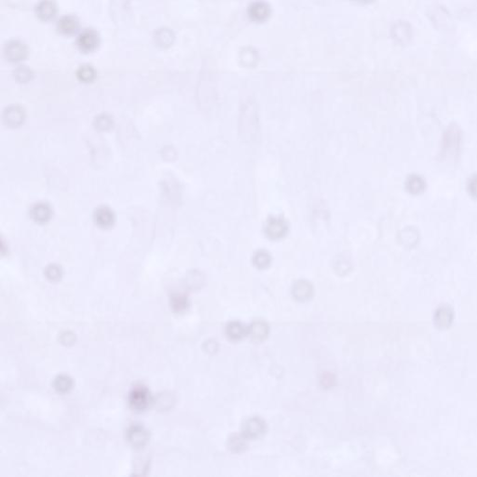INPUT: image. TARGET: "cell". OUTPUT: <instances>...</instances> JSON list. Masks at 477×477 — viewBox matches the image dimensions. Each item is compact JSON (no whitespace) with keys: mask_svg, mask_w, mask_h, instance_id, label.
<instances>
[{"mask_svg":"<svg viewBox=\"0 0 477 477\" xmlns=\"http://www.w3.org/2000/svg\"><path fill=\"white\" fill-rule=\"evenodd\" d=\"M248 15L255 23H264L271 15V7L263 0L253 1L248 8Z\"/></svg>","mask_w":477,"mask_h":477,"instance_id":"4","label":"cell"},{"mask_svg":"<svg viewBox=\"0 0 477 477\" xmlns=\"http://www.w3.org/2000/svg\"><path fill=\"white\" fill-rule=\"evenodd\" d=\"M79 27L78 18L72 15H67L62 17L58 23L59 31L65 35H72L77 32Z\"/></svg>","mask_w":477,"mask_h":477,"instance_id":"10","label":"cell"},{"mask_svg":"<svg viewBox=\"0 0 477 477\" xmlns=\"http://www.w3.org/2000/svg\"><path fill=\"white\" fill-rule=\"evenodd\" d=\"M4 54L10 62H20L27 55V48L21 41L13 40L7 44Z\"/></svg>","mask_w":477,"mask_h":477,"instance_id":"6","label":"cell"},{"mask_svg":"<svg viewBox=\"0 0 477 477\" xmlns=\"http://www.w3.org/2000/svg\"><path fill=\"white\" fill-rule=\"evenodd\" d=\"M253 264L259 269H265L269 267L271 262V257L266 250H259L255 253L253 259Z\"/></svg>","mask_w":477,"mask_h":477,"instance_id":"16","label":"cell"},{"mask_svg":"<svg viewBox=\"0 0 477 477\" xmlns=\"http://www.w3.org/2000/svg\"><path fill=\"white\" fill-rule=\"evenodd\" d=\"M461 145V130L457 124L449 125L446 130L442 143V155L444 157H455L460 153Z\"/></svg>","mask_w":477,"mask_h":477,"instance_id":"1","label":"cell"},{"mask_svg":"<svg viewBox=\"0 0 477 477\" xmlns=\"http://www.w3.org/2000/svg\"><path fill=\"white\" fill-rule=\"evenodd\" d=\"M427 14L433 26L439 31H451L454 29L452 18L444 7L439 4L432 5L429 8Z\"/></svg>","mask_w":477,"mask_h":477,"instance_id":"2","label":"cell"},{"mask_svg":"<svg viewBox=\"0 0 477 477\" xmlns=\"http://www.w3.org/2000/svg\"><path fill=\"white\" fill-rule=\"evenodd\" d=\"M468 190L471 193V196L477 198V174L471 175L467 184Z\"/></svg>","mask_w":477,"mask_h":477,"instance_id":"22","label":"cell"},{"mask_svg":"<svg viewBox=\"0 0 477 477\" xmlns=\"http://www.w3.org/2000/svg\"><path fill=\"white\" fill-rule=\"evenodd\" d=\"M355 1L360 2V3H371V2L374 1V0H355Z\"/></svg>","mask_w":477,"mask_h":477,"instance_id":"23","label":"cell"},{"mask_svg":"<svg viewBox=\"0 0 477 477\" xmlns=\"http://www.w3.org/2000/svg\"><path fill=\"white\" fill-rule=\"evenodd\" d=\"M402 237H403V241H404V243L405 244H408V245H412V244H415L416 242H417V239H418V233L414 229L412 228H407L403 231V234H402Z\"/></svg>","mask_w":477,"mask_h":477,"instance_id":"19","label":"cell"},{"mask_svg":"<svg viewBox=\"0 0 477 477\" xmlns=\"http://www.w3.org/2000/svg\"><path fill=\"white\" fill-rule=\"evenodd\" d=\"M391 36L396 44L408 45L413 38V29L408 22L398 21L393 23L391 28Z\"/></svg>","mask_w":477,"mask_h":477,"instance_id":"3","label":"cell"},{"mask_svg":"<svg viewBox=\"0 0 477 477\" xmlns=\"http://www.w3.org/2000/svg\"><path fill=\"white\" fill-rule=\"evenodd\" d=\"M155 40L157 46L162 48H168L174 42V35L170 29H160L156 33Z\"/></svg>","mask_w":477,"mask_h":477,"instance_id":"14","label":"cell"},{"mask_svg":"<svg viewBox=\"0 0 477 477\" xmlns=\"http://www.w3.org/2000/svg\"><path fill=\"white\" fill-rule=\"evenodd\" d=\"M96 71L90 66H82L80 67L78 71V77L83 81H90L94 78Z\"/></svg>","mask_w":477,"mask_h":477,"instance_id":"18","label":"cell"},{"mask_svg":"<svg viewBox=\"0 0 477 477\" xmlns=\"http://www.w3.org/2000/svg\"><path fill=\"white\" fill-rule=\"evenodd\" d=\"M312 287L307 281H298L295 283L293 287V294L294 297L298 300H306L311 297L312 294Z\"/></svg>","mask_w":477,"mask_h":477,"instance_id":"11","label":"cell"},{"mask_svg":"<svg viewBox=\"0 0 477 477\" xmlns=\"http://www.w3.org/2000/svg\"><path fill=\"white\" fill-rule=\"evenodd\" d=\"M15 77L20 81H27L32 77V72L27 67H20L15 70Z\"/></svg>","mask_w":477,"mask_h":477,"instance_id":"20","label":"cell"},{"mask_svg":"<svg viewBox=\"0 0 477 477\" xmlns=\"http://www.w3.org/2000/svg\"><path fill=\"white\" fill-rule=\"evenodd\" d=\"M99 43V37L94 30L88 29L79 35L78 46L79 50L83 52H91L94 51Z\"/></svg>","mask_w":477,"mask_h":477,"instance_id":"7","label":"cell"},{"mask_svg":"<svg viewBox=\"0 0 477 477\" xmlns=\"http://www.w3.org/2000/svg\"><path fill=\"white\" fill-rule=\"evenodd\" d=\"M241 60L245 67H253L258 62L257 51H253L252 48L244 49L241 53Z\"/></svg>","mask_w":477,"mask_h":477,"instance_id":"17","label":"cell"},{"mask_svg":"<svg viewBox=\"0 0 477 477\" xmlns=\"http://www.w3.org/2000/svg\"><path fill=\"white\" fill-rule=\"evenodd\" d=\"M227 334L231 339L237 340V339H241L242 337H243V336L246 334V329L244 328V326L242 325L241 323L234 322V323H231L230 326H228Z\"/></svg>","mask_w":477,"mask_h":477,"instance_id":"15","label":"cell"},{"mask_svg":"<svg viewBox=\"0 0 477 477\" xmlns=\"http://www.w3.org/2000/svg\"><path fill=\"white\" fill-rule=\"evenodd\" d=\"M425 180L420 174H410L405 181L406 189L411 193H420L425 188Z\"/></svg>","mask_w":477,"mask_h":477,"instance_id":"12","label":"cell"},{"mask_svg":"<svg viewBox=\"0 0 477 477\" xmlns=\"http://www.w3.org/2000/svg\"><path fill=\"white\" fill-rule=\"evenodd\" d=\"M57 12L56 3L53 0H42L37 7V15L42 21H50Z\"/></svg>","mask_w":477,"mask_h":477,"instance_id":"9","label":"cell"},{"mask_svg":"<svg viewBox=\"0 0 477 477\" xmlns=\"http://www.w3.org/2000/svg\"><path fill=\"white\" fill-rule=\"evenodd\" d=\"M288 226L287 221L281 217L272 216L265 224V233L270 239H280L287 234Z\"/></svg>","mask_w":477,"mask_h":477,"instance_id":"5","label":"cell"},{"mask_svg":"<svg viewBox=\"0 0 477 477\" xmlns=\"http://www.w3.org/2000/svg\"><path fill=\"white\" fill-rule=\"evenodd\" d=\"M249 334L253 340L260 341L263 340L267 337L268 334V326L264 322L257 321L252 324L249 329Z\"/></svg>","mask_w":477,"mask_h":477,"instance_id":"13","label":"cell"},{"mask_svg":"<svg viewBox=\"0 0 477 477\" xmlns=\"http://www.w3.org/2000/svg\"><path fill=\"white\" fill-rule=\"evenodd\" d=\"M265 422L259 418H251L243 425V434L249 438L259 437L265 432Z\"/></svg>","mask_w":477,"mask_h":477,"instance_id":"8","label":"cell"},{"mask_svg":"<svg viewBox=\"0 0 477 477\" xmlns=\"http://www.w3.org/2000/svg\"><path fill=\"white\" fill-rule=\"evenodd\" d=\"M245 448V440L242 436L234 435L230 439V449L233 451H241Z\"/></svg>","mask_w":477,"mask_h":477,"instance_id":"21","label":"cell"}]
</instances>
